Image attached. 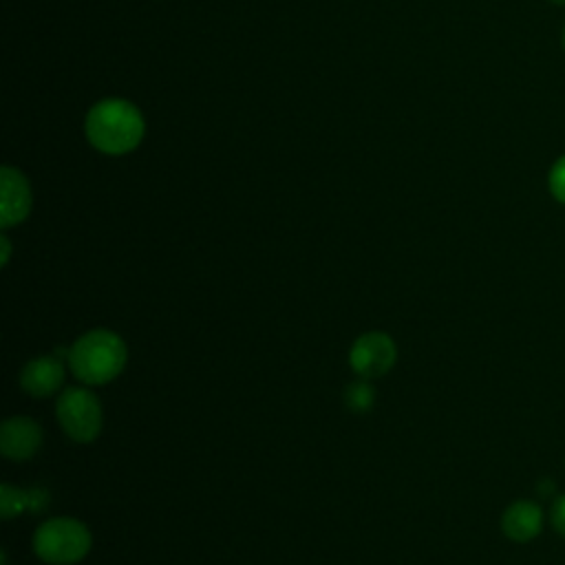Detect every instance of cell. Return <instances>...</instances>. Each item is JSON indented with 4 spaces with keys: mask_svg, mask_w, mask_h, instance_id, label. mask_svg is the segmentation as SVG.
<instances>
[{
    "mask_svg": "<svg viewBox=\"0 0 565 565\" xmlns=\"http://www.w3.org/2000/svg\"><path fill=\"white\" fill-rule=\"evenodd\" d=\"M543 525L541 508L534 501H514L505 508L501 516V530L510 541L527 543L532 541Z\"/></svg>",
    "mask_w": 565,
    "mask_h": 565,
    "instance_id": "9",
    "label": "cell"
},
{
    "mask_svg": "<svg viewBox=\"0 0 565 565\" xmlns=\"http://www.w3.org/2000/svg\"><path fill=\"white\" fill-rule=\"evenodd\" d=\"M55 413L66 437H71L77 444H90L102 433L104 413L97 395L90 388H84V386L66 388L57 397Z\"/></svg>",
    "mask_w": 565,
    "mask_h": 565,
    "instance_id": "4",
    "label": "cell"
},
{
    "mask_svg": "<svg viewBox=\"0 0 565 565\" xmlns=\"http://www.w3.org/2000/svg\"><path fill=\"white\" fill-rule=\"evenodd\" d=\"M29 510V490H20L11 483H2L0 488V514L4 519H11L20 512Z\"/></svg>",
    "mask_w": 565,
    "mask_h": 565,
    "instance_id": "11",
    "label": "cell"
},
{
    "mask_svg": "<svg viewBox=\"0 0 565 565\" xmlns=\"http://www.w3.org/2000/svg\"><path fill=\"white\" fill-rule=\"evenodd\" d=\"M375 402V388L369 380H358V382H351L344 391V404L349 411L353 413H366Z\"/></svg>",
    "mask_w": 565,
    "mask_h": 565,
    "instance_id": "10",
    "label": "cell"
},
{
    "mask_svg": "<svg viewBox=\"0 0 565 565\" xmlns=\"http://www.w3.org/2000/svg\"><path fill=\"white\" fill-rule=\"evenodd\" d=\"M42 428L38 422L24 415L9 417L0 426V450L11 461L31 459L42 446Z\"/></svg>",
    "mask_w": 565,
    "mask_h": 565,
    "instance_id": "6",
    "label": "cell"
},
{
    "mask_svg": "<svg viewBox=\"0 0 565 565\" xmlns=\"http://www.w3.org/2000/svg\"><path fill=\"white\" fill-rule=\"evenodd\" d=\"M88 527L71 516L44 521L33 534V552L49 565H75L90 550Z\"/></svg>",
    "mask_w": 565,
    "mask_h": 565,
    "instance_id": "3",
    "label": "cell"
},
{
    "mask_svg": "<svg viewBox=\"0 0 565 565\" xmlns=\"http://www.w3.org/2000/svg\"><path fill=\"white\" fill-rule=\"evenodd\" d=\"M550 2H554V4H561V7H565V0H550Z\"/></svg>",
    "mask_w": 565,
    "mask_h": 565,
    "instance_id": "16",
    "label": "cell"
},
{
    "mask_svg": "<svg viewBox=\"0 0 565 565\" xmlns=\"http://www.w3.org/2000/svg\"><path fill=\"white\" fill-rule=\"evenodd\" d=\"M31 210V190L26 179L13 170L2 168V203H0V225L11 227L26 218Z\"/></svg>",
    "mask_w": 565,
    "mask_h": 565,
    "instance_id": "8",
    "label": "cell"
},
{
    "mask_svg": "<svg viewBox=\"0 0 565 565\" xmlns=\"http://www.w3.org/2000/svg\"><path fill=\"white\" fill-rule=\"evenodd\" d=\"M547 185H550V192L552 196L565 205V154L558 157L554 161V166L550 168V174H547Z\"/></svg>",
    "mask_w": 565,
    "mask_h": 565,
    "instance_id": "12",
    "label": "cell"
},
{
    "mask_svg": "<svg viewBox=\"0 0 565 565\" xmlns=\"http://www.w3.org/2000/svg\"><path fill=\"white\" fill-rule=\"evenodd\" d=\"M86 137L102 152L124 154L141 141L143 117L130 102L104 99L86 115Z\"/></svg>",
    "mask_w": 565,
    "mask_h": 565,
    "instance_id": "2",
    "label": "cell"
},
{
    "mask_svg": "<svg viewBox=\"0 0 565 565\" xmlns=\"http://www.w3.org/2000/svg\"><path fill=\"white\" fill-rule=\"evenodd\" d=\"M66 360L79 382L99 386L115 380L124 371L128 351L117 333L108 329H93L75 340Z\"/></svg>",
    "mask_w": 565,
    "mask_h": 565,
    "instance_id": "1",
    "label": "cell"
},
{
    "mask_svg": "<svg viewBox=\"0 0 565 565\" xmlns=\"http://www.w3.org/2000/svg\"><path fill=\"white\" fill-rule=\"evenodd\" d=\"M49 494L42 488H31L29 490V512H40L46 505Z\"/></svg>",
    "mask_w": 565,
    "mask_h": 565,
    "instance_id": "14",
    "label": "cell"
},
{
    "mask_svg": "<svg viewBox=\"0 0 565 565\" xmlns=\"http://www.w3.org/2000/svg\"><path fill=\"white\" fill-rule=\"evenodd\" d=\"M64 382V364L57 355H40L24 364L20 373V386L33 397L53 395Z\"/></svg>",
    "mask_w": 565,
    "mask_h": 565,
    "instance_id": "7",
    "label": "cell"
},
{
    "mask_svg": "<svg viewBox=\"0 0 565 565\" xmlns=\"http://www.w3.org/2000/svg\"><path fill=\"white\" fill-rule=\"evenodd\" d=\"M395 358H397L395 342L391 335L382 331H369L360 335L349 351L351 369L364 380H373L391 371L395 364Z\"/></svg>",
    "mask_w": 565,
    "mask_h": 565,
    "instance_id": "5",
    "label": "cell"
},
{
    "mask_svg": "<svg viewBox=\"0 0 565 565\" xmlns=\"http://www.w3.org/2000/svg\"><path fill=\"white\" fill-rule=\"evenodd\" d=\"M0 243H2V258H0V263H2V265H7V260H9V254H11V247H9V241H7V236H0Z\"/></svg>",
    "mask_w": 565,
    "mask_h": 565,
    "instance_id": "15",
    "label": "cell"
},
{
    "mask_svg": "<svg viewBox=\"0 0 565 565\" xmlns=\"http://www.w3.org/2000/svg\"><path fill=\"white\" fill-rule=\"evenodd\" d=\"M550 521H552V527L565 536V494L558 497L554 503H552V510H550Z\"/></svg>",
    "mask_w": 565,
    "mask_h": 565,
    "instance_id": "13",
    "label": "cell"
},
{
    "mask_svg": "<svg viewBox=\"0 0 565 565\" xmlns=\"http://www.w3.org/2000/svg\"><path fill=\"white\" fill-rule=\"evenodd\" d=\"M561 40H563V49H565V26H563V38Z\"/></svg>",
    "mask_w": 565,
    "mask_h": 565,
    "instance_id": "17",
    "label": "cell"
}]
</instances>
